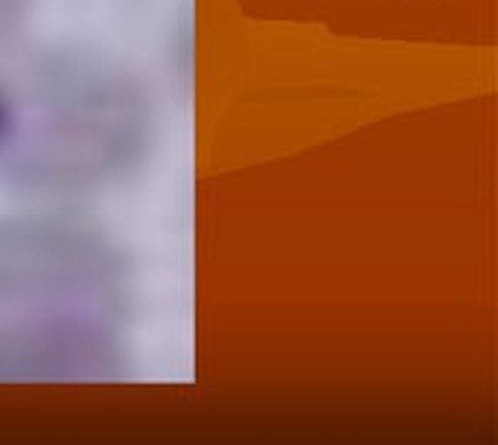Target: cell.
<instances>
[{
    "label": "cell",
    "mask_w": 498,
    "mask_h": 445,
    "mask_svg": "<svg viewBox=\"0 0 498 445\" xmlns=\"http://www.w3.org/2000/svg\"><path fill=\"white\" fill-rule=\"evenodd\" d=\"M26 6L29 0H0V44L12 38V33L26 15Z\"/></svg>",
    "instance_id": "cell-3"
},
{
    "label": "cell",
    "mask_w": 498,
    "mask_h": 445,
    "mask_svg": "<svg viewBox=\"0 0 498 445\" xmlns=\"http://www.w3.org/2000/svg\"><path fill=\"white\" fill-rule=\"evenodd\" d=\"M126 309V265L100 233L0 221V381L117 375Z\"/></svg>",
    "instance_id": "cell-1"
},
{
    "label": "cell",
    "mask_w": 498,
    "mask_h": 445,
    "mask_svg": "<svg viewBox=\"0 0 498 445\" xmlns=\"http://www.w3.org/2000/svg\"><path fill=\"white\" fill-rule=\"evenodd\" d=\"M146 105L120 70L79 55L36 68L21 97L0 169L38 189H85L134 163L146 143Z\"/></svg>",
    "instance_id": "cell-2"
},
{
    "label": "cell",
    "mask_w": 498,
    "mask_h": 445,
    "mask_svg": "<svg viewBox=\"0 0 498 445\" xmlns=\"http://www.w3.org/2000/svg\"><path fill=\"white\" fill-rule=\"evenodd\" d=\"M9 125H12V93L0 87V149L9 137Z\"/></svg>",
    "instance_id": "cell-4"
}]
</instances>
